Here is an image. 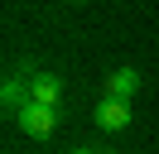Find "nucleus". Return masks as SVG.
<instances>
[{"label":"nucleus","mask_w":159,"mask_h":154,"mask_svg":"<svg viewBox=\"0 0 159 154\" xmlns=\"http://www.w3.org/2000/svg\"><path fill=\"white\" fill-rule=\"evenodd\" d=\"M15 120H20V130L29 135V140H48V135L58 130V111H53V106H39V101H29Z\"/></svg>","instance_id":"f257e3e1"},{"label":"nucleus","mask_w":159,"mask_h":154,"mask_svg":"<svg viewBox=\"0 0 159 154\" xmlns=\"http://www.w3.org/2000/svg\"><path fill=\"white\" fill-rule=\"evenodd\" d=\"M92 120H97L101 130H125V125H130V101L101 96V101H97V116H92Z\"/></svg>","instance_id":"f03ea898"},{"label":"nucleus","mask_w":159,"mask_h":154,"mask_svg":"<svg viewBox=\"0 0 159 154\" xmlns=\"http://www.w3.org/2000/svg\"><path fill=\"white\" fill-rule=\"evenodd\" d=\"M135 92H140V72L135 67H116L106 77V96H116V101H130Z\"/></svg>","instance_id":"7ed1b4c3"},{"label":"nucleus","mask_w":159,"mask_h":154,"mask_svg":"<svg viewBox=\"0 0 159 154\" xmlns=\"http://www.w3.org/2000/svg\"><path fill=\"white\" fill-rule=\"evenodd\" d=\"M29 92H34V101H39V106H58L63 82H58V77H48V72H39V77H29Z\"/></svg>","instance_id":"20e7f679"},{"label":"nucleus","mask_w":159,"mask_h":154,"mask_svg":"<svg viewBox=\"0 0 159 154\" xmlns=\"http://www.w3.org/2000/svg\"><path fill=\"white\" fill-rule=\"evenodd\" d=\"M77 154H101V149H77Z\"/></svg>","instance_id":"39448f33"}]
</instances>
